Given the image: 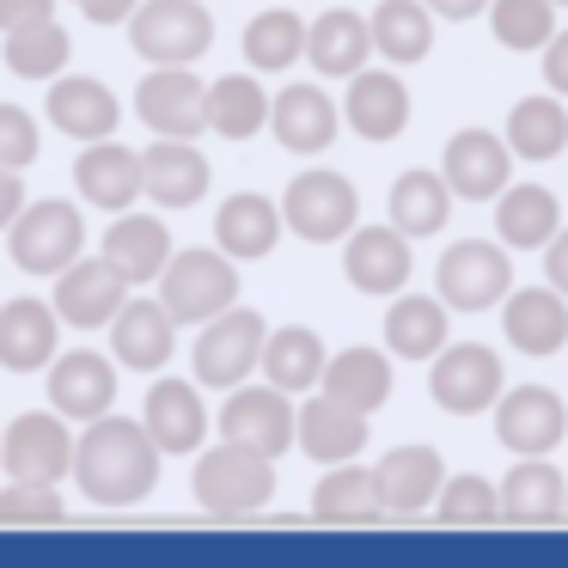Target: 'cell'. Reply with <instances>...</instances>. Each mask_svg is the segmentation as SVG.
<instances>
[{
  "instance_id": "cell-1",
  "label": "cell",
  "mask_w": 568,
  "mask_h": 568,
  "mask_svg": "<svg viewBox=\"0 0 568 568\" xmlns=\"http://www.w3.org/2000/svg\"><path fill=\"white\" fill-rule=\"evenodd\" d=\"M74 483L87 489L92 507H135L160 483V446L148 440V428L129 416H92L87 434L74 440Z\"/></svg>"
},
{
  "instance_id": "cell-2",
  "label": "cell",
  "mask_w": 568,
  "mask_h": 568,
  "mask_svg": "<svg viewBox=\"0 0 568 568\" xmlns=\"http://www.w3.org/2000/svg\"><path fill=\"white\" fill-rule=\"evenodd\" d=\"M202 453V446H196ZM190 489H196V507L214 519H251L275 501V458L251 453L239 440H214L209 453L190 470Z\"/></svg>"
},
{
  "instance_id": "cell-3",
  "label": "cell",
  "mask_w": 568,
  "mask_h": 568,
  "mask_svg": "<svg viewBox=\"0 0 568 568\" xmlns=\"http://www.w3.org/2000/svg\"><path fill=\"white\" fill-rule=\"evenodd\" d=\"M123 26L148 68H190L214 43V13L202 0H141Z\"/></svg>"
},
{
  "instance_id": "cell-4",
  "label": "cell",
  "mask_w": 568,
  "mask_h": 568,
  "mask_svg": "<svg viewBox=\"0 0 568 568\" xmlns=\"http://www.w3.org/2000/svg\"><path fill=\"white\" fill-rule=\"evenodd\" d=\"M153 282H160V306L172 312V324H209L239 300V270L226 251H172Z\"/></svg>"
},
{
  "instance_id": "cell-5",
  "label": "cell",
  "mask_w": 568,
  "mask_h": 568,
  "mask_svg": "<svg viewBox=\"0 0 568 568\" xmlns=\"http://www.w3.org/2000/svg\"><path fill=\"white\" fill-rule=\"evenodd\" d=\"M87 251V221L74 202H26L7 221V257L26 275H62Z\"/></svg>"
},
{
  "instance_id": "cell-6",
  "label": "cell",
  "mask_w": 568,
  "mask_h": 568,
  "mask_svg": "<svg viewBox=\"0 0 568 568\" xmlns=\"http://www.w3.org/2000/svg\"><path fill=\"white\" fill-rule=\"evenodd\" d=\"M434 287H440L446 312H489L501 306V294L514 287V263H507V245L495 239H458L453 251H440L434 263Z\"/></svg>"
},
{
  "instance_id": "cell-7",
  "label": "cell",
  "mask_w": 568,
  "mask_h": 568,
  "mask_svg": "<svg viewBox=\"0 0 568 568\" xmlns=\"http://www.w3.org/2000/svg\"><path fill=\"white\" fill-rule=\"evenodd\" d=\"M501 385H507V373L489 343H453L446 336L428 355V392L446 416H483L501 397Z\"/></svg>"
},
{
  "instance_id": "cell-8",
  "label": "cell",
  "mask_w": 568,
  "mask_h": 568,
  "mask_svg": "<svg viewBox=\"0 0 568 568\" xmlns=\"http://www.w3.org/2000/svg\"><path fill=\"white\" fill-rule=\"evenodd\" d=\"M275 209H282V226L294 239H306V245H336V239H348V226L361 221V190L348 184L343 172H300Z\"/></svg>"
},
{
  "instance_id": "cell-9",
  "label": "cell",
  "mask_w": 568,
  "mask_h": 568,
  "mask_svg": "<svg viewBox=\"0 0 568 568\" xmlns=\"http://www.w3.org/2000/svg\"><path fill=\"white\" fill-rule=\"evenodd\" d=\"M263 312L251 306H226L214 312L209 324H202L196 336V385H209V392H233L239 379H251V367H257V348H263Z\"/></svg>"
},
{
  "instance_id": "cell-10",
  "label": "cell",
  "mask_w": 568,
  "mask_h": 568,
  "mask_svg": "<svg viewBox=\"0 0 568 568\" xmlns=\"http://www.w3.org/2000/svg\"><path fill=\"white\" fill-rule=\"evenodd\" d=\"M0 465H7V483H62L74 465L68 416H55V409L13 416V428H0Z\"/></svg>"
},
{
  "instance_id": "cell-11",
  "label": "cell",
  "mask_w": 568,
  "mask_h": 568,
  "mask_svg": "<svg viewBox=\"0 0 568 568\" xmlns=\"http://www.w3.org/2000/svg\"><path fill=\"white\" fill-rule=\"evenodd\" d=\"M489 409H495V440L519 458H550L568 440V404L550 385H514Z\"/></svg>"
},
{
  "instance_id": "cell-12",
  "label": "cell",
  "mask_w": 568,
  "mask_h": 568,
  "mask_svg": "<svg viewBox=\"0 0 568 568\" xmlns=\"http://www.w3.org/2000/svg\"><path fill=\"white\" fill-rule=\"evenodd\" d=\"M221 440H239L263 458H282L294 446V397L275 392L270 379L263 385H245L239 379L226 392V409H221Z\"/></svg>"
},
{
  "instance_id": "cell-13",
  "label": "cell",
  "mask_w": 568,
  "mask_h": 568,
  "mask_svg": "<svg viewBox=\"0 0 568 568\" xmlns=\"http://www.w3.org/2000/svg\"><path fill=\"white\" fill-rule=\"evenodd\" d=\"M43 379H50V409L68 422H92L116 404V367L99 348H68V355L55 348Z\"/></svg>"
},
{
  "instance_id": "cell-14",
  "label": "cell",
  "mask_w": 568,
  "mask_h": 568,
  "mask_svg": "<svg viewBox=\"0 0 568 568\" xmlns=\"http://www.w3.org/2000/svg\"><path fill=\"white\" fill-rule=\"evenodd\" d=\"M446 483V465L434 446H392L373 465V489H379V514L385 519H422L434 514V495Z\"/></svg>"
},
{
  "instance_id": "cell-15",
  "label": "cell",
  "mask_w": 568,
  "mask_h": 568,
  "mask_svg": "<svg viewBox=\"0 0 568 568\" xmlns=\"http://www.w3.org/2000/svg\"><path fill=\"white\" fill-rule=\"evenodd\" d=\"M123 300H129L123 275H116L104 257H87V251H80V257L55 275V300H50V306H55V318L74 324V331H104Z\"/></svg>"
},
{
  "instance_id": "cell-16",
  "label": "cell",
  "mask_w": 568,
  "mask_h": 568,
  "mask_svg": "<svg viewBox=\"0 0 568 568\" xmlns=\"http://www.w3.org/2000/svg\"><path fill=\"white\" fill-rule=\"evenodd\" d=\"M507 172H514V153H507V141L489 135V129H458V135L446 141L440 178L458 202H495L507 190Z\"/></svg>"
},
{
  "instance_id": "cell-17",
  "label": "cell",
  "mask_w": 568,
  "mask_h": 568,
  "mask_svg": "<svg viewBox=\"0 0 568 568\" xmlns=\"http://www.w3.org/2000/svg\"><path fill=\"white\" fill-rule=\"evenodd\" d=\"M202 87L190 68H153L148 80L135 87V116L153 129V135H172V141H196L202 135Z\"/></svg>"
},
{
  "instance_id": "cell-18",
  "label": "cell",
  "mask_w": 568,
  "mask_h": 568,
  "mask_svg": "<svg viewBox=\"0 0 568 568\" xmlns=\"http://www.w3.org/2000/svg\"><path fill=\"white\" fill-rule=\"evenodd\" d=\"M141 428L160 446V458H184L209 440V409H202L196 379H160L148 392V409H141Z\"/></svg>"
},
{
  "instance_id": "cell-19",
  "label": "cell",
  "mask_w": 568,
  "mask_h": 568,
  "mask_svg": "<svg viewBox=\"0 0 568 568\" xmlns=\"http://www.w3.org/2000/svg\"><path fill=\"white\" fill-rule=\"evenodd\" d=\"M209 184H214V172H209L196 141L160 135L141 153V196H153L160 209H196V202L209 196Z\"/></svg>"
},
{
  "instance_id": "cell-20",
  "label": "cell",
  "mask_w": 568,
  "mask_h": 568,
  "mask_svg": "<svg viewBox=\"0 0 568 568\" xmlns=\"http://www.w3.org/2000/svg\"><path fill=\"white\" fill-rule=\"evenodd\" d=\"M43 87H50L43 116H50L68 141H104V135H116L123 104H116L111 87H99V80H87V74H55V80H43Z\"/></svg>"
},
{
  "instance_id": "cell-21",
  "label": "cell",
  "mask_w": 568,
  "mask_h": 568,
  "mask_svg": "<svg viewBox=\"0 0 568 568\" xmlns=\"http://www.w3.org/2000/svg\"><path fill=\"white\" fill-rule=\"evenodd\" d=\"M294 446L312 458V465H343V458H361L367 446V416L336 397L312 392L306 404L294 409Z\"/></svg>"
},
{
  "instance_id": "cell-22",
  "label": "cell",
  "mask_w": 568,
  "mask_h": 568,
  "mask_svg": "<svg viewBox=\"0 0 568 568\" xmlns=\"http://www.w3.org/2000/svg\"><path fill=\"white\" fill-rule=\"evenodd\" d=\"M74 190L104 214H123L141 202V153L123 148L116 135L87 141V153L74 160Z\"/></svg>"
},
{
  "instance_id": "cell-23",
  "label": "cell",
  "mask_w": 568,
  "mask_h": 568,
  "mask_svg": "<svg viewBox=\"0 0 568 568\" xmlns=\"http://www.w3.org/2000/svg\"><path fill=\"white\" fill-rule=\"evenodd\" d=\"M355 239H343V275L361 294L392 300L409 282V239L397 226H348Z\"/></svg>"
},
{
  "instance_id": "cell-24",
  "label": "cell",
  "mask_w": 568,
  "mask_h": 568,
  "mask_svg": "<svg viewBox=\"0 0 568 568\" xmlns=\"http://www.w3.org/2000/svg\"><path fill=\"white\" fill-rule=\"evenodd\" d=\"M178 348V324L160 300H123L111 318V355L129 373H160Z\"/></svg>"
},
{
  "instance_id": "cell-25",
  "label": "cell",
  "mask_w": 568,
  "mask_h": 568,
  "mask_svg": "<svg viewBox=\"0 0 568 568\" xmlns=\"http://www.w3.org/2000/svg\"><path fill=\"white\" fill-rule=\"evenodd\" d=\"M343 123L355 129L361 141H397L409 129V92L397 74H385V68H361V74H348V99H343Z\"/></svg>"
},
{
  "instance_id": "cell-26",
  "label": "cell",
  "mask_w": 568,
  "mask_h": 568,
  "mask_svg": "<svg viewBox=\"0 0 568 568\" xmlns=\"http://www.w3.org/2000/svg\"><path fill=\"white\" fill-rule=\"evenodd\" d=\"M507 306H501V324H507V343L519 355H562L568 348V300L556 294L550 282L544 287H507Z\"/></svg>"
},
{
  "instance_id": "cell-27",
  "label": "cell",
  "mask_w": 568,
  "mask_h": 568,
  "mask_svg": "<svg viewBox=\"0 0 568 568\" xmlns=\"http://www.w3.org/2000/svg\"><path fill=\"white\" fill-rule=\"evenodd\" d=\"M62 348V318L50 300H7L0 306V367L7 373H43Z\"/></svg>"
},
{
  "instance_id": "cell-28",
  "label": "cell",
  "mask_w": 568,
  "mask_h": 568,
  "mask_svg": "<svg viewBox=\"0 0 568 568\" xmlns=\"http://www.w3.org/2000/svg\"><path fill=\"white\" fill-rule=\"evenodd\" d=\"M263 129H275V141L287 153H324L336 141V129H343V111L318 87H282L270 99V123Z\"/></svg>"
},
{
  "instance_id": "cell-29",
  "label": "cell",
  "mask_w": 568,
  "mask_h": 568,
  "mask_svg": "<svg viewBox=\"0 0 568 568\" xmlns=\"http://www.w3.org/2000/svg\"><path fill=\"white\" fill-rule=\"evenodd\" d=\"M282 245V209L257 190L245 196H226L221 214H214V251H226L233 263H263Z\"/></svg>"
},
{
  "instance_id": "cell-30",
  "label": "cell",
  "mask_w": 568,
  "mask_h": 568,
  "mask_svg": "<svg viewBox=\"0 0 568 568\" xmlns=\"http://www.w3.org/2000/svg\"><path fill=\"white\" fill-rule=\"evenodd\" d=\"M312 392H324V397H336V404L373 416V409L392 397V355H385V348H343V355H324V373H318Z\"/></svg>"
},
{
  "instance_id": "cell-31",
  "label": "cell",
  "mask_w": 568,
  "mask_h": 568,
  "mask_svg": "<svg viewBox=\"0 0 568 568\" xmlns=\"http://www.w3.org/2000/svg\"><path fill=\"white\" fill-rule=\"evenodd\" d=\"M300 55H306L312 74H324V80L361 74V68H367V55H373L367 19L348 13V7H331V13H318V19L306 26V50H300Z\"/></svg>"
},
{
  "instance_id": "cell-32",
  "label": "cell",
  "mask_w": 568,
  "mask_h": 568,
  "mask_svg": "<svg viewBox=\"0 0 568 568\" xmlns=\"http://www.w3.org/2000/svg\"><path fill=\"white\" fill-rule=\"evenodd\" d=\"M165 257H172V233H165L160 214H129L123 209L116 226L104 233V263H111L129 287H148L153 275L165 270Z\"/></svg>"
},
{
  "instance_id": "cell-33",
  "label": "cell",
  "mask_w": 568,
  "mask_h": 568,
  "mask_svg": "<svg viewBox=\"0 0 568 568\" xmlns=\"http://www.w3.org/2000/svg\"><path fill=\"white\" fill-rule=\"evenodd\" d=\"M324 336L318 331H306V324H287V331H263V348H257V367H263V379L275 385V392H287V397H306L312 385H318V373H324Z\"/></svg>"
},
{
  "instance_id": "cell-34",
  "label": "cell",
  "mask_w": 568,
  "mask_h": 568,
  "mask_svg": "<svg viewBox=\"0 0 568 568\" xmlns=\"http://www.w3.org/2000/svg\"><path fill=\"white\" fill-rule=\"evenodd\" d=\"M562 483L568 477L550 465V458H519V465L501 477V489H495L501 519L507 526H550V519H562Z\"/></svg>"
},
{
  "instance_id": "cell-35",
  "label": "cell",
  "mask_w": 568,
  "mask_h": 568,
  "mask_svg": "<svg viewBox=\"0 0 568 568\" xmlns=\"http://www.w3.org/2000/svg\"><path fill=\"white\" fill-rule=\"evenodd\" d=\"M312 519H324V526H373V519H385L373 470L355 465V458L324 465V477L312 483Z\"/></svg>"
},
{
  "instance_id": "cell-36",
  "label": "cell",
  "mask_w": 568,
  "mask_h": 568,
  "mask_svg": "<svg viewBox=\"0 0 568 568\" xmlns=\"http://www.w3.org/2000/svg\"><path fill=\"white\" fill-rule=\"evenodd\" d=\"M270 123V92L257 87V74H221L202 99V129H214L221 141H251Z\"/></svg>"
},
{
  "instance_id": "cell-37",
  "label": "cell",
  "mask_w": 568,
  "mask_h": 568,
  "mask_svg": "<svg viewBox=\"0 0 568 568\" xmlns=\"http://www.w3.org/2000/svg\"><path fill=\"white\" fill-rule=\"evenodd\" d=\"M562 226V209L544 184H507L495 202V239L507 251H544V239Z\"/></svg>"
},
{
  "instance_id": "cell-38",
  "label": "cell",
  "mask_w": 568,
  "mask_h": 568,
  "mask_svg": "<svg viewBox=\"0 0 568 568\" xmlns=\"http://www.w3.org/2000/svg\"><path fill=\"white\" fill-rule=\"evenodd\" d=\"M446 343V306L428 294H404L397 287L392 312H385V355L392 361H428Z\"/></svg>"
},
{
  "instance_id": "cell-39",
  "label": "cell",
  "mask_w": 568,
  "mask_h": 568,
  "mask_svg": "<svg viewBox=\"0 0 568 568\" xmlns=\"http://www.w3.org/2000/svg\"><path fill=\"white\" fill-rule=\"evenodd\" d=\"M507 153L514 160H556L568 148V104L556 92H538V99H519L507 111Z\"/></svg>"
},
{
  "instance_id": "cell-40",
  "label": "cell",
  "mask_w": 568,
  "mask_h": 568,
  "mask_svg": "<svg viewBox=\"0 0 568 568\" xmlns=\"http://www.w3.org/2000/svg\"><path fill=\"white\" fill-rule=\"evenodd\" d=\"M367 38H373V55L409 68L434 50V13L422 0H385L379 13L367 19Z\"/></svg>"
},
{
  "instance_id": "cell-41",
  "label": "cell",
  "mask_w": 568,
  "mask_h": 568,
  "mask_svg": "<svg viewBox=\"0 0 568 568\" xmlns=\"http://www.w3.org/2000/svg\"><path fill=\"white\" fill-rule=\"evenodd\" d=\"M446 214H453V190H446L440 172L416 165V172H404L392 184V226L404 239H434L446 226Z\"/></svg>"
},
{
  "instance_id": "cell-42",
  "label": "cell",
  "mask_w": 568,
  "mask_h": 568,
  "mask_svg": "<svg viewBox=\"0 0 568 568\" xmlns=\"http://www.w3.org/2000/svg\"><path fill=\"white\" fill-rule=\"evenodd\" d=\"M300 50H306V19H300L294 7H270V13H257L245 26V62L257 68V74L294 68Z\"/></svg>"
},
{
  "instance_id": "cell-43",
  "label": "cell",
  "mask_w": 568,
  "mask_h": 568,
  "mask_svg": "<svg viewBox=\"0 0 568 568\" xmlns=\"http://www.w3.org/2000/svg\"><path fill=\"white\" fill-rule=\"evenodd\" d=\"M68 55H74V38H68V26H55V19L7 31V68H13L19 80H55L68 68Z\"/></svg>"
},
{
  "instance_id": "cell-44",
  "label": "cell",
  "mask_w": 568,
  "mask_h": 568,
  "mask_svg": "<svg viewBox=\"0 0 568 568\" xmlns=\"http://www.w3.org/2000/svg\"><path fill=\"white\" fill-rule=\"evenodd\" d=\"M489 31L501 50H544L556 31V7L550 0H489Z\"/></svg>"
},
{
  "instance_id": "cell-45",
  "label": "cell",
  "mask_w": 568,
  "mask_h": 568,
  "mask_svg": "<svg viewBox=\"0 0 568 568\" xmlns=\"http://www.w3.org/2000/svg\"><path fill=\"white\" fill-rule=\"evenodd\" d=\"M434 514L446 526H495L501 519V501H495L489 477H446L440 495H434Z\"/></svg>"
},
{
  "instance_id": "cell-46",
  "label": "cell",
  "mask_w": 568,
  "mask_h": 568,
  "mask_svg": "<svg viewBox=\"0 0 568 568\" xmlns=\"http://www.w3.org/2000/svg\"><path fill=\"white\" fill-rule=\"evenodd\" d=\"M0 519L7 526H55V519H68V501L55 483H7L0 489Z\"/></svg>"
},
{
  "instance_id": "cell-47",
  "label": "cell",
  "mask_w": 568,
  "mask_h": 568,
  "mask_svg": "<svg viewBox=\"0 0 568 568\" xmlns=\"http://www.w3.org/2000/svg\"><path fill=\"white\" fill-rule=\"evenodd\" d=\"M31 160H38V116L19 111V104H0V165L26 172Z\"/></svg>"
},
{
  "instance_id": "cell-48",
  "label": "cell",
  "mask_w": 568,
  "mask_h": 568,
  "mask_svg": "<svg viewBox=\"0 0 568 568\" xmlns=\"http://www.w3.org/2000/svg\"><path fill=\"white\" fill-rule=\"evenodd\" d=\"M38 19H55V0H0V38L38 26Z\"/></svg>"
},
{
  "instance_id": "cell-49",
  "label": "cell",
  "mask_w": 568,
  "mask_h": 568,
  "mask_svg": "<svg viewBox=\"0 0 568 568\" xmlns=\"http://www.w3.org/2000/svg\"><path fill=\"white\" fill-rule=\"evenodd\" d=\"M544 87L568 99V31H550V43H544Z\"/></svg>"
},
{
  "instance_id": "cell-50",
  "label": "cell",
  "mask_w": 568,
  "mask_h": 568,
  "mask_svg": "<svg viewBox=\"0 0 568 568\" xmlns=\"http://www.w3.org/2000/svg\"><path fill=\"white\" fill-rule=\"evenodd\" d=\"M544 282L568 300V226H556V233L544 239Z\"/></svg>"
},
{
  "instance_id": "cell-51",
  "label": "cell",
  "mask_w": 568,
  "mask_h": 568,
  "mask_svg": "<svg viewBox=\"0 0 568 568\" xmlns=\"http://www.w3.org/2000/svg\"><path fill=\"white\" fill-rule=\"evenodd\" d=\"M74 7L92 19V26H123V19L135 13L141 0H74Z\"/></svg>"
},
{
  "instance_id": "cell-52",
  "label": "cell",
  "mask_w": 568,
  "mask_h": 568,
  "mask_svg": "<svg viewBox=\"0 0 568 568\" xmlns=\"http://www.w3.org/2000/svg\"><path fill=\"white\" fill-rule=\"evenodd\" d=\"M19 209H26V184H19V172L0 165V233H7V221H13Z\"/></svg>"
},
{
  "instance_id": "cell-53",
  "label": "cell",
  "mask_w": 568,
  "mask_h": 568,
  "mask_svg": "<svg viewBox=\"0 0 568 568\" xmlns=\"http://www.w3.org/2000/svg\"><path fill=\"white\" fill-rule=\"evenodd\" d=\"M422 7H428L434 19H453V26H465V19H477L489 0H422Z\"/></svg>"
},
{
  "instance_id": "cell-54",
  "label": "cell",
  "mask_w": 568,
  "mask_h": 568,
  "mask_svg": "<svg viewBox=\"0 0 568 568\" xmlns=\"http://www.w3.org/2000/svg\"><path fill=\"white\" fill-rule=\"evenodd\" d=\"M562 519H568V483H562Z\"/></svg>"
},
{
  "instance_id": "cell-55",
  "label": "cell",
  "mask_w": 568,
  "mask_h": 568,
  "mask_svg": "<svg viewBox=\"0 0 568 568\" xmlns=\"http://www.w3.org/2000/svg\"><path fill=\"white\" fill-rule=\"evenodd\" d=\"M550 7H568V0H550Z\"/></svg>"
}]
</instances>
